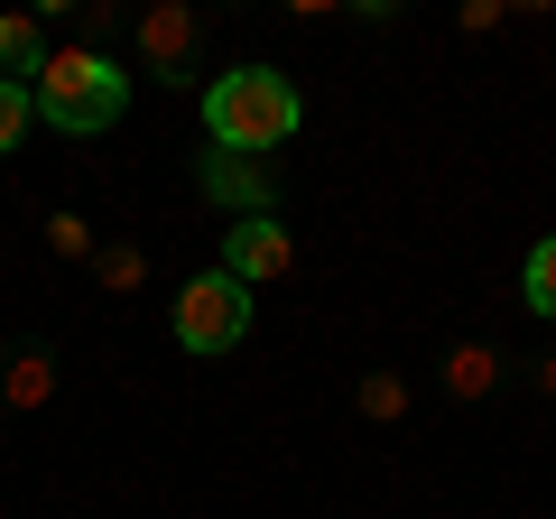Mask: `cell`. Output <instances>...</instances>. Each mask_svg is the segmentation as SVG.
Instances as JSON below:
<instances>
[{
    "mask_svg": "<svg viewBox=\"0 0 556 519\" xmlns=\"http://www.w3.org/2000/svg\"><path fill=\"white\" fill-rule=\"evenodd\" d=\"M298 84L278 75V65H232V75L204 84V140L214 149H251V159H269L278 140H298Z\"/></svg>",
    "mask_w": 556,
    "mask_h": 519,
    "instance_id": "obj_1",
    "label": "cell"
},
{
    "mask_svg": "<svg viewBox=\"0 0 556 519\" xmlns=\"http://www.w3.org/2000/svg\"><path fill=\"white\" fill-rule=\"evenodd\" d=\"M28 102H38V121H56L65 140H93V130H112V121L130 112V75H121L102 47H65V56H47V75L28 84Z\"/></svg>",
    "mask_w": 556,
    "mask_h": 519,
    "instance_id": "obj_2",
    "label": "cell"
},
{
    "mask_svg": "<svg viewBox=\"0 0 556 519\" xmlns=\"http://www.w3.org/2000/svg\"><path fill=\"white\" fill-rule=\"evenodd\" d=\"M167 325H177L186 353H241V334H251V288L223 279V269H204V279H186V288H177Z\"/></svg>",
    "mask_w": 556,
    "mask_h": 519,
    "instance_id": "obj_3",
    "label": "cell"
},
{
    "mask_svg": "<svg viewBox=\"0 0 556 519\" xmlns=\"http://www.w3.org/2000/svg\"><path fill=\"white\" fill-rule=\"evenodd\" d=\"M195 186H204V195H214L232 223L278 214V167L251 159V149H204V159H195Z\"/></svg>",
    "mask_w": 556,
    "mask_h": 519,
    "instance_id": "obj_4",
    "label": "cell"
},
{
    "mask_svg": "<svg viewBox=\"0 0 556 519\" xmlns=\"http://www.w3.org/2000/svg\"><path fill=\"white\" fill-rule=\"evenodd\" d=\"M298 269V241L278 214H251V223H223V279L260 288V279H288Z\"/></svg>",
    "mask_w": 556,
    "mask_h": 519,
    "instance_id": "obj_5",
    "label": "cell"
},
{
    "mask_svg": "<svg viewBox=\"0 0 556 519\" xmlns=\"http://www.w3.org/2000/svg\"><path fill=\"white\" fill-rule=\"evenodd\" d=\"M139 56L159 65V75H186V65H195V10H186V0H159V10H139Z\"/></svg>",
    "mask_w": 556,
    "mask_h": 519,
    "instance_id": "obj_6",
    "label": "cell"
},
{
    "mask_svg": "<svg viewBox=\"0 0 556 519\" xmlns=\"http://www.w3.org/2000/svg\"><path fill=\"white\" fill-rule=\"evenodd\" d=\"M56 400V353H47V343H10V353H0V418H10V408H47Z\"/></svg>",
    "mask_w": 556,
    "mask_h": 519,
    "instance_id": "obj_7",
    "label": "cell"
},
{
    "mask_svg": "<svg viewBox=\"0 0 556 519\" xmlns=\"http://www.w3.org/2000/svg\"><path fill=\"white\" fill-rule=\"evenodd\" d=\"M38 75H47V28L0 20V84H38Z\"/></svg>",
    "mask_w": 556,
    "mask_h": 519,
    "instance_id": "obj_8",
    "label": "cell"
},
{
    "mask_svg": "<svg viewBox=\"0 0 556 519\" xmlns=\"http://www.w3.org/2000/svg\"><path fill=\"white\" fill-rule=\"evenodd\" d=\"M492 380H501V353H492V343H455V353H445V390H455V400H482Z\"/></svg>",
    "mask_w": 556,
    "mask_h": 519,
    "instance_id": "obj_9",
    "label": "cell"
},
{
    "mask_svg": "<svg viewBox=\"0 0 556 519\" xmlns=\"http://www.w3.org/2000/svg\"><path fill=\"white\" fill-rule=\"evenodd\" d=\"M519 298H529V316L556 325V232H538V251L519 260Z\"/></svg>",
    "mask_w": 556,
    "mask_h": 519,
    "instance_id": "obj_10",
    "label": "cell"
},
{
    "mask_svg": "<svg viewBox=\"0 0 556 519\" xmlns=\"http://www.w3.org/2000/svg\"><path fill=\"white\" fill-rule=\"evenodd\" d=\"M353 408H362V418H408V380H399V371H371V380L353 390Z\"/></svg>",
    "mask_w": 556,
    "mask_h": 519,
    "instance_id": "obj_11",
    "label": "cell"
},
{
    "mask_svg": "<svg viewBox=\"0 0 556 519\" xmlns=\"http://www.w3.org/2000/svg\"><path fill=\"white\" fill-rule=\"evenodd\" d=\"M93 269H102V288H139L149 260H139V241H112V251H93Z\"/></svg>",
    "mask_w": 556,
    "mask_h": 519,
    "instance_id": "obj_12",
    "label": "cell"
},
{
    "mask_svg": "<svg viewBox=\"0 0 556 519\" xmlns=\"http://www.w3.org/2000/svg\"><path fill=\"white\" fill-rule=\"evenodd\" d=\"M38 121V102H28V84H0V149H20V130Z\"/></svg>",
    "mask_w": 556,
    "mask_h": 519,
    "instance_id": "obj_13",
    "label": "cell"
},
{
    "mask_svg": "<svg viewBox=\"0 0 556 519\" xmlns=\"http://www.w3.org/2000/svg\"><path fill=\"white\" fill-rule=\"evenodd\" d=\"M47 251H56V260H84V251H93L84 214H47Z\"/></svg>",
    "mask_w": 556,
    "mask_h": 519,
    "instance_id": "obj_14",
    "label": "cell"
},
{
    "mask_svg": "<svg viewBox=\"0 0 556 519\" xmlns=\"http://www.w3.org/2000/svg\"><path fill=\"white\" fill-rule=\"evenodd\" d=\"M538 390H547V400H556V353H547V362H538Z\"/></svg>",
    "mask_w": 556,
    "mask_h": 519,
    "instance_id": "obj_15",
    "label": "cell"
}]
</instances>
